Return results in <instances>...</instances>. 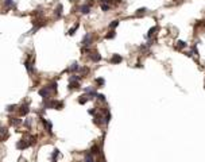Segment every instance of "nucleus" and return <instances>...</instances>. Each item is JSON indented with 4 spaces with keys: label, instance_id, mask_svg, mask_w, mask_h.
Masks as SVG:
<instances>
[{
    "label": "nucleus",
    "instance_id": "f257e3e1",
    "mask_svg": "<svg viewBox=\"0 0 205 162\" xmlns=\"http://www.w3.org/2000/svg\"><path fill=\"white\" fill-rule=\"evenodd\" d=\"M92 40H93V35H92L91 33H86L85 35H84V38H82V40H81V43H82L84 47H88V46H91V45H92Z\"/></svg>",
    "mask_w": 205,
    "mask_h": 162
},
{
    "label": "nucleus",
    "instance_id": "423d86ee",
    "mask_svg": "<svg viewBox=\"0 0 205 162\" xmlns=\"http://www.w3.org/2000/svg\"><path fill=\"white\" fill-rule=\"evenodd\" d=\"M80 11H81V14H89L91 12V5L89 4H84V5H81V7H80Z\"/></svg>",
    "mask_w": 205,
    "mask_h": 162
},
{
    "label": "nucleus",
    "instance_id": "9d476101",
    "mask_svg": "<svg viewBox=\"0 0 205 162\" xmlns=\"http://www.w3.org/2000/svg\"><path fill=\"white\" fill-rule=\"evenodd\" d=\"M89 99H91V97L88 96V95H82V96H80V99H78V103L80 104H85L86 101H88Z\"/></svg>",
    "mask_w": 205,
    "mask_h": 162
},
{
    "label": "nucleus",
    "instance_id": "0eeeda50",
    "mask_svg": "<svg viewBox=\"0 0 205 162\" xmlns=\"http://www.w3.org/2000/svg\"><path fill=\"white\" fill-rule=\"evenodd\" d=\"M42 123L45 124V127H46V131H47V132H51V128H53V124H51L50 122L45 120V119H42Z\"/></svg>",
    "mask_w": 205,
    "mask_h": 162
},
{
    "label": "nucleus",
    "instance_id": "39448f33",
    "mask_svg": "<svg viewBox=\"0 0 205 162\" xmlns=\"http://www.w3.org/2000/svg\"><path fill=\"white\" fill-rule=\"evenodd\" d=\"M123 61V57L119 54H113V57L111 58V63H120Z\"/></svg>",
    "mask_w": 205,
    "mask_h": 162
},
{
    "label": "nucleus",
    "instance_id": "c85d7f7f",
    "mask_svg": "<svg viewBox=\"0 0 205 162\" xmlns=\"http://www.w3.org/2000/svg\"><path fill=\"white\" fill-rule=\"evenodd\" d=\"M89 114H91V115H93V114H96V109H89Z\"/></svg>",
    "mask_w": 205,
    "mask_h": 162
},
{
    "label": "nucleus",
    "instance_id": "2eb2a0df",
    "mask_svg": "<svg viewBox=\"0 0 205 162\" xmlns=\"http://www.w3.org/2000/svg\"><path fill=\"white\" fill-rule=\"evenodd\" d=\"M89 153H91V154H93V155H94V154H99V153H100L99 146H96V144H94V146L91 149V151H89Z\"/></svg>",
    "mask_w": 205,
    "mask_h": 162
},
{
    "label": "nucleus",
    "instance_id": "f03ea898",
    "mask_svg": "<svg viewBox=\"0 0 205 162\" xmlns=\"http://www.w3.org/2000/svg\"><path fill=\"white\" fill-rule=\"evenodd\" d=\"M50 89H49L47 88V86H45V88H42V89H39V92H38V93H39V96H42L43 97V99H49V96H50Z\"/></svg>",
    "mask_w": 205,
    "mask_h": 162
},
{
    "label": "nucleus",
    "instance_id": "a878e982",
    "mask_svg": "<svg viewBox=\"0 0 205 162\" xmlns=\"http://www.w3.org/2000/svg\"><path fill=\"white\" fill-rule=\"evenodd\" d=\"M80 80H81V77L80 76H72L70 77V81H80Z\"/></svg>",
    "mask_w": 205,
    "mask_h": 162
},
{
    "label": "nucleus",
    "instance_id": "4468645a",
    "mask_svg": "<svg viewBox=\"0 0 205 162\" xmlns=\"http://www.w3.org/2000/svg\"><path fill=\"white\" fill-rule=\"evenodd\" d=\"M78 26H80L78 23H76V24H74L73 27H72L70 30L68 31V34H69V35H73V34H74V33H76V31H77V28H78Z\"/></svg>",
    "mask_w": 205,
    "mask_h": 162
},
{
    "label": "nucleus",
    "instance_id": "6ab92c4d",
    "mask_svg": "<svg viewBox=\"0 0 205 162\" xmlns=\"http://www.w3.org/2000/svg\"><path fill=\"white\" fill-rule=\"evenodd\" d=\"M58 154H59V150H54V153H53V155H51V160H53V162H57V157H58Z\"/></svg>",
    "mask_w": 205,
    "mask_h": 162
},
{
    "label": "nucleus",
    "instance_id": "bb28decb",
    "mask_svg": "<svg viewBox=\"0 0 205 162\" xmlns=\"http://www.w3.org/2000/svg\"><path fill=\"white\" fill-rule=\"evenodd\" d=\"M96 82L99 84V85H104V84H105V81H104V79H96Z\"/></svg>",
    "mask_w": 205,
    "mask_h": 162
},
{
    "label": "nucleus",
    "instance_id": "f3484780",
    "mask_svg": "<svg viewBox=\"0 0 205 162\" xmlns=\"http://www.w3.org/2000/svg\"><path fill=\"white\" fill-rule=\"evenodd\" d=\"M184 47H186V42H184V40H178L177 42V49H184Z\"/></svg>",
    "mask_w": 205,
    "mask_h": 162
},
{
    "label": "nucleus",
    "instance_id": "5701e85b",
    "mask_svg": "<svg viewBox=\"0 0 205 162\" xmlns=\"http://www.w3.org/2000/svg\"><path fill=\"white\" fill-rule=\"evenodd\" d=\"M109 8H111V5H109V4H105V3H103V4H101V10L103 11H108Z\"/></svg>",
    "mask_w": 205,
    "mask_h": 162
},
{
    "label": "nucleus",
    "instance_id": "f8f14e48",
    "mask_svg": "<svg viewBox=\"0 0 205 162\" xmlns=\"http://www.w3.org/2000/svg\"><path fill=\"white\" fill-rule=\"evenodd\" d=\"M78 69H80L78 63H77V62H73V63H72V66L68 69V70H69V72H77Z\"/></svg>",
    "mask_w": 205,
    "mask_h": 162
},
{
    "label": "nucleus",
    "instance_id": "ddd939ff",
    "mask_svg": "<svg viewBox=\"0 0 205 162\" xmlns=\"http://www.w3.org/2000/svg\"><path fill=\"white\" fill-rule=\"evenodd\" d=\"M62 10H63L62 4H58V7H57V10H56V16L57 18H59V16L62 15Z\"/></svg>",
    "mask_w": 205,
    "mask_h": 162
},
{
    "label": "nucleus",
    "instance_id": "c756f323",
    "mask_svg": "<svg viewBox=\"0 0 205 162\" xmlns=\"http://www.w3.org/2000/svg\"><path fill=\"white\" fill-rule=\"evenodd\" d=\"M96 162H103V161H96Z\"/></svg>",
    "mask_w": 205,
    "mask_h": 162
},
{
    "label": "nucleus",
    "instance_id": "4be33fe9",
    "mask_svg": "<svg viewBox=\"0 0 205 162\" xmlns=\"http://www.w3.org/2000/svg\"><path fill=\"white\" fill-rule=\"evenodd\" d=\"M117 26H119V20H113V22L109 23V27L111 28H115V27H117Z\"/></svg>",
    "mask_w": 205,
    "mask_h": 162
},
{
    "label": "nucleus",
    "instance_id": "1a4fd4ad",
    "mask_svg": "<svg viewBox=\"0 0 205 162\" xmlns=\"http://www.w3.org/2000/svg\"><path fill=\"white\" fill-rule=\"evenodd\" d=\"M84 161L85 162H96L93 158V154H91V153H85V158H84Z\"/></svg>",
    "mask_w": 205,
    "mask_h": 162
},
{
    "label": "nucleus",
    "instance_id": "6e6552de",
    "mask_svg": "<svg viewBox=\"0 0 205 162\" xmlns=\"http://www.w3.org/2000/svg\"><path fill=\"white\" fill-rule=\"evenodd\" d=\"M91 60L93 61V62H99V61L101 60V56H100L99 53H92L91 54Z\"/></svg>",
    "mask_w": 205,
    "mask_h": 162
},
{
    "label": "nucleus",
    "instance_id": "412c9836",
    "mask_svg": "<svg viewBox=\"0 0 205 162\" xmlns=\"http://www.w3.org/2000/svg\"><path fill=\"white\" fill-rule=\"evenodd\" d=\"M146 11H147V8H139V10H138V12H136V16L144 15V14H146Z\"/></svg>",
    "mask_w": 205,
    "mask_h": 162
},
{
    "label": "nucleus",
    "instance_id": "7ed1b4c3",
    "mask_svg": "<svg viewBox=\"0 0 205 162\" xmlns=\"http://www.w3.org/2000/svg\"><path fill=\"white\" fill-rule=\"evenodd\" d=\"M24 66H26V69H27V72H28L30 74H33L34 72H35V69H34V65H33V62H31L30 60H27V61L24 62Z\"/></svg>",
    "mask_w": 205,
    "mask_h": 162
},
{
    "label": "nucleus",
    "instance_id": "aec40b11",
    "mask_svg": "<svg viewBox=\"0 0 205 162\" xmlns=\"http://www.w3.org/2000/svg\"><path fill=\"white\" fill-rule=\"evenodd\" d=\"M47 88L50 89V91H54V92H56V91H57V82H51L50 85H47Z\"/></svg>",
    "mask_w": 205,
    "mask_h": 162
},
{
    "label": "nucleus",
    "instance_id": "b1692460",
    "mask_svg": "<svg viewBox=\"0 0 205 162\" xmlns=\"http://www.w3.org/2000/svg\"><path fill=\"white\" fill-rule=\"evenodd\" d=\"M5 5L7 7H14V1L12 0H5Z\"/></svg>",
    "mask_w": 205,
    "mask_h": 162
},
{
    "label": "nucleus",
    "instance_id": "9b49d317",
    "mask_svg": "<svg viewBox=\"0 0 205 162\" xmlns=\"http://www.w3.org/2000/svg\"><path fill=\"white\" fill-rule=\"evenodd\" d=\"M77 88H80L78 81H70V84H69V89H77Z\"/></svg>",
    "mask_w": 205,
    "mask_h": 162
},
{
    "label": "nucleus",
    "instance_id": "cd10ccee",
    "mask_svg": "<svg viewBox=\"0 0 205 162\" xmlns=\"http://www.w3.org/2000/svg\"><path fill=\"white\" fill-rule=\"evenodd\" d=\"M97 97H99V99L101 100V101H105V96H104V95H101V93H100V95L97 93Z\"/></svg>",
    "mask_w": 205,
    "mask_h": 162
},
{
    "label": "nucleus",
    "instance_id": "393cba45",
    "mask_svg": "<svg viewBox=\"0 0 205 162\" xmlns=\"http://www.w3.org/2000/svg\"><path fill=\"white\" fill-rule=\"evenodd\" d=\"M11 123H12V124H20L22 120H20V119H15V118H14V119L11 120Z\"/></svg>",
    "mask_w": 205,
    "mask_h": 162
},
{
    "label": "nucleus",
    "instance_id": "20e7f679",
    "mask_svg": "<svg viewBox=\"0 0 205 162\" xmlns=\"http://www.w3.org/2000/svg\"><path fill=\"white\" fill-rule=\"evenodd\" d=\"M28 111H30V107H28V104H23L20 108H19V115L24 116V115L28 114Z\"/></svg>",
    "mask_w": 205,
    "mask_h": 162
},
{
    "label": "nucleus",
    "instance_id": "a211bd4d",
    "mask_svg": "<svg viewBox=\"0 0 205 162\" xmlns=\"http://www.w3.org/2000/svg\"><path fill=\"white\" fill-rule=\"evenodd\" d=\"M157 30H158V27H157V26H154V27H152V28H150V31H149V35H147V37H149V38H151V37L155 34V31H157Z\"/></svg>",
    "mask_w": 205,
    "mask_h": 162
},
{
    "label": "nucleus",
    "instance_id": "dca6fc26",
    "mask_svg": "<svg viewBox=\"0 0 205 162\" xmlns=\"http://www.w3.org/2000/svg\"><path fill=\"white\" fill-rule=\"evenodd\" d=\"M115 37H116V33H115V31L112 30V31H109V33L105 35V39H113Z\"/></svg>",
    "mask_w": 205,
    "mask_h": 162
}]
</instances>
